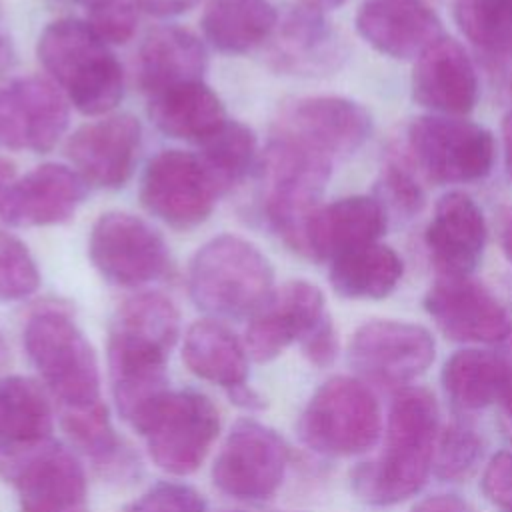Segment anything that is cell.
<instances>
[{
  "mask_svg": "<svg viewBox=\"0 0 512 512\" xmlns=\"http://www.w3.org/2000/svg\"><path fill=\"white\" fill-rule=\"evenodd\" d=\"M178 334V308L158 292L128 298L112 320L108 336L110 388L118 414L138 434L170 394L166 366Z\"/></svg>",
  "mask_w": 512,
  "mask_h": 512,
  "instance_id": "1",
  "label": "cell"
},
{
  "mask_svg": "<svg viewBox=\"0 0 512 512\" xmlns=\"http://www.w3.org/2000/svg\"><path fill=\"white\" fill-rule=\"evenodd\" d=\"M438 442V404L426 388H402L390 406L384 450L358 464L352 490L370 506H394L426 484Z\"/></svg>",
  "mask_w": 512,
  "mask_h": 512,
  "instance_id": "2",
  "label": "cell"
},
{
  "mask_svg": "<svg viewBox=\"0 0 512 512\" xmlns=\"http://www.w3.org/2000/svg\"><path fill=\"white\" fill-rule=\"evenodd\" d=\"M36 54L78 112L106 116L122 100V66L88 22L76 18L50 22L38 36Z\"/></svg>",
  "mask_w": 512,
  "mask_h": 512,
  "instance_id": "3",
  "label": "cell"
},
{
  "mask_svg": "<svg viewBox=\"0 0 512 512\" xmlns=\"http://www.w3.org/2000/svg\"><path fill=\"white\" fill-rule=\"evenodd\" d=\"M332 160L282 134H274L260 164V202L272 232L306 254L304 238L330 180Z\"/></svg>",
  "mask_w": 512,
  "mask_h": 512,
  "instance_id": "4",
  "label": "cell"
},
{
  "mask_svg": "<svg viewBox=\"0 0 512 512\" xmlns=\"http://www.w3.org/2000/svg\"><path fill=\"white\" fill-rule=\"evenodd\" d=\"M272 290L270 260L252 242L234 234L208 240L188 268L192 302L214 318H250Z\"/></svg>",
  "mask_w": 512,
  "mask_h": 512,
  "instance_id": "5",
  "label": "cell"
},
{
  "mask_svg": "<svg viewBox=\"0 0 512 512\" xmlns=\"http://www.w3.org/2000/svg\"><path fill=\"white\" fill-rule=\"evenodd\" d=\"M24 348L64 410L102 402L96 352L64 310H36L24 326Z\"/></svg>",
  "mask_w": 512,
  "mask_h": 512,
  "instance_id": "6",
  "label": "cell"
},
{
  "mask_svg": "<svg viewBox=\"0 0 512 512\" xmlns=\"http://www.w3.org/2000/svg\"><path fill=\"white\" fill-rule=\"evenodd\" d=\"M382 432L380 406L358 378L332 376L316 388L298 420L300 440L324 456L370 450Z\"/></svg>",
  "mask_w": 512,
  "mask_h": 512,
  "instance_id": "7",
  "label": "cell"
},
{
  "mask_svg": "<svg viewBox=\"0 0 512 512\" xmlns=\"http://www.w3.org/2000/svg\"><path fill=\"white\" fill-rule=\"evenodd\" d=\"M406 138L414 166L436 184L476 182L494 166L492 134L464 118L442 114L414 118Z\"/></svg>",
  "mask_w": 512,
  "mask_h": 512,
  "instance_id": "8",
  "label": "cell"
},
{
  "mask_svg": "<svg viewBox=\"0 0 512 512\" xmlns=\"http://www.w3.org/2000/svg\"><path fill=\"white\" fill-rule=\"evenodd\" d=\"M0 470L18 490L20 512H88L84 468L58 442L0 446Z\"/></svg>",
  "mask_w": 512,
  "mask_h": 512,
  "instance_id": "9",
  "label": "cell"
},
{
  "mask_svg": "<svg viewBox=\"0 0 512 512\" xmlns=\"http://www.w3.org/2000/svg\"><path fill=\"white\" fill-rule=\"evenodd\" d=\"M220 430L214 402L196 390H170L142 430L154 464L186 476L198 470Z\"/></svg>",
  "mask_w": 512,
  "mask_h": 512,
  "instance_id": "10",
  "label": "cell"
},
{
  "mask_svg": "<svg viewBox=\"0 0 512 512\" xmlns=\"http://www.w3.org/2000/svg\"><path fill=\"white\" fill-rule=\"evenodd\" d=\"M290 450L284 438L258 420H238L214 464V486L238 500H268L282 484Z\"/></svg>",
  "mask_w": 512,
  "mask_h": 512,
  "instance_id": "11",
  "label": "cell"
},
{
  "mask_svg": "<svg viewBox=\"0 0 512 512\" xmlns=\"http://www.w3.org/2000/svg\"><path fill=\"white\" fill-rule=\"evenodd\" d=\"M220 196L214 180L194 152L160 150L142 174L144 208L176 230L200 226Z\"/></svg>",
  "mask_w": 512,
  "mask_h": 512,
  "instance_id": "12",
  "label": "cell"
},
{
  "mask_svg": "<svg viewBox=\"0 0 512 512\" xmlns=\"http://www.w3.org/2000/svg\"><path fill=\"white\" fill-rule=\"evenodd\" d=\"M88 256L104 280L126 288L148 284L168 268L164 238L146 220L118 210L92 224Z\"/></svg>",
  "mask_w": 512,
  "mask_h": 512,
  "instance_id": "13",
  "label": "cell"
},
{
  "mask_svg": "<svg viewBox=\"0 0 512 512\" xmlns=\"http://www.w3.org/2000/svg\"><path fill=\"white\" fill-rule=\"evenodd\" d=\"M436 356L432 334L404 320H370L348 346L352 368L366 380L400 386L424 374Z\"/></svg>",
  "mask_w": 512,
  "mask_h": 512,
  "instance_id": "14",
  "label": "cell"
},
{
  "mask_svg": "<svg viewBox=\"0 0 512 512\" xmlns=\"http://www.w3.org/2000/svg\"><path fill=\"white\" fill-rule=\"evenodd\" d=\"M70 108L54 82L38 76L0 86V146L44 154L68 128Z\"/></svg>",
  "mask_w": 512,
  "mask_h": 512,
  "instance_id": "15",
  "label": "cell"
},
{
  "mask_svg": "<svg viewBox=\"0 0 512 512\" xmlns=\"http://www.w3.org/2000/svg\"><path fill=\"white\" fill-rule=\"evenodd\" d=\"M422 304L440 332L454 342L496 344L512 330L506 308L470 276H440Z\"/></svg>",
  "mask_w": 512,
  "mask_h": 512,
  "instance_id": "16",
  "label": "cell"
},
{
  "mask_svg": "<svg viewBox=\"0 0 512 512\" xmlns=\"http://www.w3.org/2000/svg\"><path fill=\"white\" fill-rule=\"evenodd\" d=\"M326 316L322 290L306 280H290L274 288L250 316L246 352L260 364L270 362L290 344L302 342Z\"/></svg>",
  "mask_w": 512,
  "mask_h": 512,
  "instance_id": "17",
  "label": "cell"
},
{
  "mask_svg": "<svg viewBox=\"0 0 512 512\" xmlns=\"http://www.w3.org/2000/svg\"><path fill=\"white\" fill-rule=\"evenodd\" d=\"M276 134L294 138L330 160L356 152L372 134L370 112L344 96H308L288 104Z\"/></svg>",
  "mask_w": 512,
  "mask_h": 512,
  "instance_id": "18",
  "label": "cell"
},
{
  "mask_svg": "<svg viewBox=\"0 0 512 512\" xmlns=\"http://www.w3.org/2000/svg\"><path fill=\"white\" fill-rule=\"evenodd\" d=\"M140 144L142 126L132 114H106L72 132L66 156L86 184L120 188L132 176Z\"/></svg>",
  "mask_w": 512,
  "mask_h": 512,
  "instance_id": "19",
  "label": "cell"
},
{
  "mask_svg": "<svg viewBox=\"0 0 512 512\" xmlns=\"http://www.w3.org/2000/svg\"><path fill=\"white\" fill-rule=\"evenodd\" d=\"M86 182L64 164H42L6 188L0 218L14 228L54 226L70 220L86 198Z\"/></svg>",
  "mask_w": 512,
  "mask_h": 512,
  "instance_id": "20",
  "label": "cell"
},
{
  "mask_svg": "<svg viewBox=\"0 0 512 512\" xmlns=\"http://www.w3.org/2000/svg\"><path fill=\"white\" fill-rule=\"evenodd\" d=\"M344 46L324 12L306 4L292 6L268 40L270 66L284 74L320 76L340 66Z\"/></svg>",
  "mask_w": 512,
  "mask_h": 512,
  "instance_id": "21",
  "label": "cell"
},
{
  "mask_svg": "<svg viewBox=\"0 0 512 512\" xmlns=\"http://www.w3.org/2000/svg\"><path fill=\"white\" fill-rule=\"evenodd\" d=\"M488 228L480 206L464 192L444 194L426 226V248L440 276H470L482 260Z\"/></svg>",
  "mask_w": 512,
  "mask_h": 512,
  "instance_id": "22",
  "label": "cell"
},
{
  "mask_svg": "<svg viewBox=\"0 0 512 512\" xmlns=\"http://www.w3.org/2000/svg\"><path fill=\"white\" fill-rule=\"evenodd\" d=\"M412 98L442 116L468 114L478 100L476 68L464 46L440 36L416 60Z\"/></svg>",
  "mask_w": 512,
  "mask_h": 512,
  "instance_id": "23",
  "label": "cell"
},
{
  "mask_svg": "<svg viewBox=\"0 0 512 512\" xmlns=\"http://www.w3.org/2000/svg\"><path fill=\"white\" fill-rule=\"evenodd\" d=\"M356 32L376 52L418 58L442 32V22L424 0H366L356 12Z\"/></svg>",
  "mask_w": 512,
  "mask_h": 512,
  "instance_id": "24",
  "label": "cell"
},
{
  "mask_svg": "<svg viewBox=\"0 0 512 512\" xmlns=\"http://www.w3.org/2000/svg\"><path fill=\"white\" fill-rule=\"evenodd\" d=\"M388 224V212L370 196H346L320 206L306 226V254L334 260L350 250L376 242Z\"/></svg>",
  "mask_w": 512,
  "mask_h": 512,
  "instance_id": "25",
  "label": "cell"
},
{
  "mask_svg": "<svg viewBox=\"0 0 512 512\" xmlns=\"http://www.w3.org/2000/svg\"><path fill=\"white\" fill-rule=\"evenodd\" d=\"M208 54L196 34L180 26H162L146 36L138 50V84L148 96L202 80Z\"/></svg>",
  "mask_w": 512,
  "mask_h": 512,
  "instance_id": "26",
  "label": "cell"
},
{
  "mask_svg": "<svg viewBox=\"0 0 512 512\" xmlns=\"http://www.w3.org/2000/svg\"><path fill=\"white\" fill-rule=\"evenodd\" d=\"M148 114L166 136L196 144H202L228 122L222 100L202 80L150 96Z\"/></svg>",
  "mask_w": 512,
  "mask_h": 512,
  "instance_id": "27",
  "label": "cell"
},
{
  "mask_svg": "<svg viewBox=\"0 0 512 512\" xmlns=\"http://www.w3.org/2000/svg\"><path fill=\"white\" fill-rule=\"evenodd\" d=\"M182 360L198 378L226 392L246 384L248 352L236 334L216 318L196 320L184 336Z\"/></svg>",
  "mask_w": 512,
  "mask_h": 512,
  "instance_id": "28",
  "label": "cell"
},
{
  "mask_svg": "<svg viewBox=\"0 0 512 512\" xmlns=\"http://www.w3.org/2000/svg\"><path fill=\"white\" fill-rule=\"evenodd\" d=\"M278 16L268 0H206L202 30L218 52L244 54L270 40Z\"/></svg>",
  "mask_w": 512,
  "mask_h": 512,
  "instance_id": "29",
  "label": "cell"
},
{
  "mask_svg": "<svg viewBox=\"0 0 512 512\" xmlns=\"http://www.w3.org/2000/svg\"><path fill=\"white\" fill-rule=\"evenodd\" d=\"M404 262L386 244H366L330 262V284L348 300H382L402 280Z\"/></svg>",
  "mask_w": 512,
  "mask_h": 512,
  "instance_id": "30",
  "label": "cell"
},
{
  "mask_svg": "<svg viewBox=\"0 0 512 512\" xmlns=\"http://www.w3.org/2000/svg\"><path fill=\"white\" fill-rule=\"evenodd\" d=\"M442 388L460 410H480L500 402L506 384L502 354L464 348L454 352L442 366Z\"/></svg>",
  "mask_w": 512,
  "mask_h": 512,
  "instance_id": "31",
  "label": "cell"
},
{
  "mask_svg": "<svg viewBox=\"0 0 512 512\" xmlns=\"http://www.w3.org/2000/svg\"><path fill=\"white\" fill-rule=\"evenodd\" d=\"M52 410L42 388L24 376L0 378V446L50 440Z\"/></svg>",
  "mask_w": 512,
  "mask_h": 512,
  "instance_id": "32",
  "label": "cell"
},
{
  "mask_svg": "<svg viewBox=\"0 0 512 512\" xmlns=\"http://www.w3.org/2000/svg\"><path fill=\"white\" fill-rule=\"evenodd\" d=\"M460 32L482 52L492 70L512 78V0H456Z\"/></svg>",
  "mask_w": 512,
  "mask_h": 512,
  "instance_id": "33",
  "label": "cell"
},
{
  "mask_svg": "<svg viewBox=\"0 0 512 512\" xmlns=\"http://www.w3.org/2000/svg\"><path fill=\"white\" fill-rule=\"evenodd\" d=\"M62 426L74 446H78L102 474L122 478L134 470L136 460L116 436L104 402L88 408L62 410Z\"/></svg>",
  "mask_w": 512,
  "mask_h": 512,
  "instance_id": "34",
  "label": "cell"
},
{
  "mask_svg": "<svg viewBox=\"0 0 512 512\" xmlns=\"http://www.w3.org/2000/svg\"><path fill=\"white\" fill-rule=\"evenodd\" d=\"M198 146V156L220 194L228 192L248 174L256 156V136L238 120H228Z\"/></svg>",
  "mask_w": 512,
  "mask_h": 512,
  "instance_id": "35",
  "label": "cell"
},
{
  "mask_svg": "<svg viewBox=\"0 0 512 512\" xmlns=\"http://www.w3.org/2000/svg\"><path fill=\"white\" fill-rule=\"evenodd\" d=\"M484 444L478 432L462 422L450 424L436 442L434 472L442 480L460 482L474 474L482 460Z\"/></svg>",
  "mask_w": 512,
  "mask_h": 512,
  "instance_id": "36",
  "label": "cell"
},
{
  "mask_svg": "<svg viewBox=\"0 0 512 512\" xmlns=\"http://www.w3.org/2000/svg\"><path fill=\"white\" fill-rule=\"evenodd\" d=\"M40 286V270L26 244L0 230V302H18Z\"/></svg>",
  "mask_w": 512,
  "mask_h": 512,
  "instance_id": "37",
  "label": "cell"
},
{
  "mask_svg": "<svg viewBox=\"0 0 512 512\" xmlns=\"http://www.w3.org/2000/svg\"><path fill=\"white\" fill-rule=\"evenodd\" d=\"M378 202L384 206V210L390 208L392 212L406 218L422 210L424 190L404 162H386L378 182Z\"/></svg>",
  "mask_w": 512,
  "mask_h": 512,
  "instance_id": "38",
  "label": "cell"
},
{
  "mask_svg": "<svg viewBox=\"0 0 512 512\" xmlns=\"http://www.w3.org/2000/svg\"><path fill=\"white\" fill-rule=\"evenodd\" d=\"M88 26L92 32L110 44H124L136 32V6L132 0H102L88 10Z\"/></svg>",
  "mask_w": 512,
  "mask_h": 512,
  "instance_id": "39",
  "label": "cell"
},
{
  "mask_svg": "<svg viewBox=\"0 0 512 512\" xmlns=\"http://www.w3.org/2000/svg\"><path fill=\"white\" fill-rule=\"evenodd\" d=\"M126 512H206V500L188 484L158 482L134 500Z\"/></svg>",
  "mask_w": 512,
  "mask_h": 512,
  "instance_id": "40",
  "label": "cell"
},
{
  "mask_svg": "<svg viewBox=\"0 0 512 512\" xmlns=\"http://www.w3.org/2000/svg\"><path fill=\"white\" fill-rule=\"evenodd\" d=\"M484 496L504 512H512V452L502 450L490 458L480 480Z\"/></svg>",
  "mask_w": 512,
  "mask_h": 512,
  "instance_id": "41",
  "label": "cell"
},
{
  "mask_svg": "<svg viewBox=\"0 0 512 512\" xmlns=\"http://www.w3.org/2000/svg\"><path fill=\"white\" fill-rule=\"evenodd\" d=\"M302 354L308 358L310 364L324 368L330 366L338 354V338L330 316H326L302 342Z\"/></svg>",
  "mask_w": 512,
  "mask_h": 512,
  "instance_id": "42",
  "label": "cell"
},
{
  "mask_svg": "<svg viewBox=\"0 0 512 512\" xmlns=\"http://www.w3.org/2000/svg\"><path fill=\"white\" fill-rule=\"evenodd\" d=\"M410 512H478V510L456 494H434L416 502Z\"/></svg>",
  "mask_w": 512,
  "mask_h": 512,
  "instance_id": "43",
  "label": "cell"
},
{
  "mask_svg": "<svg viewBox=\"0 0 512 512\" xmlns=\"http://www.w3.org/2000/svg\"><path fill=\"white\" fill-rule=\"evenodd\" d=\"M200 0H132V4L152 16H178L194 8Z\"/></svg>",
  "mask_w": 512,
  "mask_h": 512,
  "instance_id": "44",
  "label": "cell"
},
{
  "mask_svg": "<svg viewBox=\"0 0 512 512\" xmlns=\"http://www.w3.org/2000/svg\"><path fill=\"white\" fill-rule=\"evenodd\" d=\"M502 344H504V350L500 354H502L504 364H506V384H504V390H502V396H500V404L506 412V418L510 420L508 432L512 434V330L504 338Z\"/></svg>",
  "mask_w": 512,
  "mask_h": 512,
  "instance_id": "45",
  "label": "cell"
},
{
  "mask_svg": "<svg viewBox=\"0 0 512 512\" xmlns=\"http://www.w3.org/2000/svg\"><path fill=\"white\" fill-rule=\"evenodd\" d=\"M226 394H228L230 402H234L240 408H246V410H260V408H264V398L254 388H250L248 384L236 386V388L228 390Z\"/></svg>",
  "mask_w": 512,
  "mask_h": 512,
  "instance_id": "46",
  "label": "cell"
},
{
  "mask_svg": "<svg viewBox=\"0 0 512 512\" xmlns=\"http://www.w3.org/2000/svg\"><path fill=\"white\" fill-rule=\"evenodd\" d=\"M500 246L504 256L512 264V206L506 208L500 218Z\"/></svg>",
  "mask_w": 512,
  "mask_h": 512,
  "instance_id": "47",
  "label": "cell"
},
{
  "mask_svg": "<svg viewBox=\"0 0 512 512\" xmlns=\"http://www.w3.org/2000/svg\"><path fill=\"white\" fill-rule=\"evenodd\" d=\"M502 144H504L506 172L512 178V110L502 120Z\"/></svg>",
  "mask_w": 512,
  "mask_h": 512,
  "instance_id": "48",
  "label": "cell"
},
{
  "mask_svg": "<svg viewBox=\"0 0 512 512\" xmlns=\"http://www.w3.org/2000/svg\"><path fill=\"white\" fill-rule=\"evenodd\" d=\"M14 174H16L14 164L0 156V200H2V196L6 192V188L14 182Z\"/></svg>",
  "mask_w": 512,
  "mask_h": 512,
  "instance_id": "49",
  "label": "cell"
},
{
  "mask_svg": "<svg viewBox=\"0 0 512 512\" xmlns=\"http://www.w3.org/2000/svg\"><path fill=\"white\" fill-rule=\"evenodd\" d=\"M300 2H302V4H306V6H312V8H318V10L326 12V10L338 8L344 0H300Z\"/></svg>",
  "mask_w": 512,
  "mask_h": 512,
  "instance_id": "50",
  "label": "cell"
},
{
  "mask_svg": "<svg viewBox=\"0 0 512 512\" xmlns=\"http://www.w3.org/2000/svg\"><path fill=\"white\" fill-rule=\"evenodd\" d=\"M66 2H72V4H80V6H84V8H92V6H96L98 2H102V0H66Z\"/></svg>",
  "mask_w": 512,
  "mask_h": 512,
  "instance_id": "51",
  "label": "cell"
},
{
  "mask_svg": "<svg viewBox=\"0 0 512 512\" xmlns=\"http://www.w3.org/2000/svg\"><path fill=\"white\" fill-rule=\"evenodd\" d=\"M0 48H2V38H0Z\"/></svg>",
  "mask_w": 512,
  "mask_h": 512,
  "instance_id": "52",
  "label": "cell"
}]
</instances>
